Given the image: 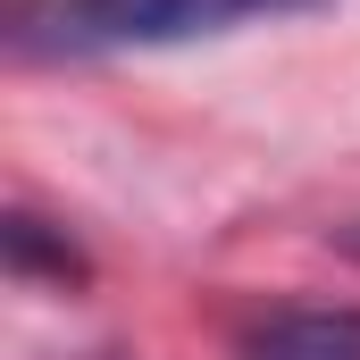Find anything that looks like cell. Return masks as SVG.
<instances>
[{"instance_id":"obj_3","label":"cell","mask_w":360,"mask_h":360,"mask_svg":"<svg viewBox=\"0 0 360 360\" xmlns=\"http://www.w3.org/2000/svg\"><path fill=\"white\" fill-rule=\"evenodd\" d=\"M0 243H8V269L17 276H59V285H84L92 276V260L68 243V235H51L34 210H8V235H0Z\"/></svg>"},{"instance_id":"obj_4","label":"cell","mask_w":360,"mask_h":360,"mask_svg":"<svg viewBox=\"0 0 360 360\" xmlns=\"http://www.w3.org/2000/svg\"><path fill=\"white\" fill-rule=\"evenodd\" d=\"M344 252H352V260H360V226H344Z\"/></svg>"},{"instance_id":"obj_1","label":"cell","mask_w":360,"mask_h":360,"mask_svg":"<svg viewBox=\"0 0 360 360\" xmlns=\"http://www.w3.org/2000/svg\"><path fill=\"white\" fill-rule=\"evenodd\" d=\"M327 0H17V51H59V59H101V51H168L201 34L302 17Z\"/></svg>"},{"instance_id":"obj_2","label":"cell","mask_w":360,"mask_h":360,"mask_svg":"<svg viewBox=\"0 0 360 360\" xmlns=\"http://www.w3.org/2000/svg\"><path fill=\"white\" fill-rule=\"evenodd\" d=\"M243 360H360V310L352 302L269 310L260 327H243Z\"/></svg>"}]
</instances>
